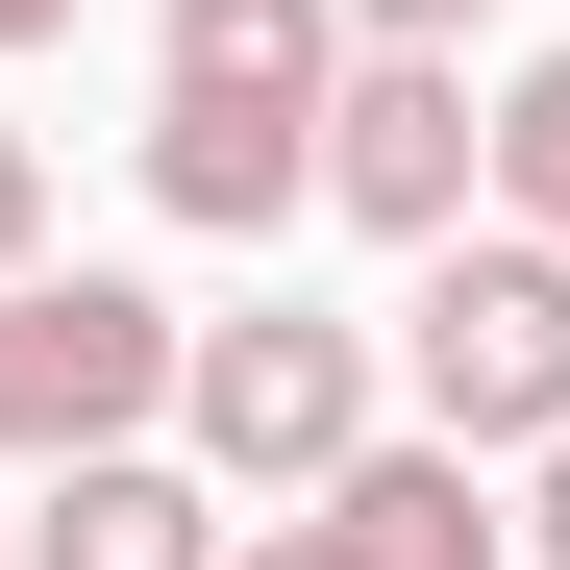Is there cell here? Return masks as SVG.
Masks as SVG:
<instances>
[{"label":"cell","mask_w":570,"mask_h":570,"mask_svg":"<svg viewBox=\"0 0 570 570\" xmlns=\"http://www.w3.org/2000/svg\"><path fill=\"white\" fill-rule=\"evenodd\" d=\"M397 397L446 422V446H570V248L546 224H446L422 248V298H397Z\"/></svg>","instance_id":"6da1fadb"},{"label":"cell","mask_w":570,"mask_h":570,"mask_svg":"<svg viewBox=\"0 0 570 570\" xmlns=\"http://www.w3.org/2000/svg\"><path fill=\"white\" fill-rule=\"evenodd\" d=\"M372 422H397V347H372V323H323V298H248V323H199V347H174V446H199L224 497H323Z\"/></svg>","instance_id":"7a4b0ae2"},{"label":"cell","mask_w":570,"mask_h":570,"mask_svg":"<svg viewBox=\"0 0 570 570\" xmlns=\"http://www.w3.org/2000/svg\"><path fill=\"white\" fill-rule=\"evenodd\" d=\"M174 347H199V323H174L149 298V273H0V471H75V446H149L174 422Z\"/></svg>","instance_id":"3957f363"},{"label":"cell","mask_w":570,"mask_h":570,"mask_svg":"<svg viewBox=\"0 0 570 570\" xmlns=\"http://www.w3.org/2000/svg\"><path fill=\"white\" fill-rule=\"evenodd\" d=\"M471 174H497L471 50H347V100H323V199H347L372 248H446V224H471Z\"/></svg>","instance_id":"277c9868"},{"label":"cell","mask_w":570,"mask_h":570,"mask_svg":"<svg viewBox=\"0 0 570 570\" xmlns=\"http://www.w3.org/2000/svg\"><path fill=\"white\" fill-rule=\"evenodd\" d=\"M323 521H347V570H497L521 521H497V446H446V422H372L347 471H323Z\"/></svg>","instance_id":"5b68a950"},{"label":"cell","mask_w":570,"mask_h":570,"mask_svg":"<svg viewBox=\"0 0 570 570\" xmlns=\"http://www.w3.org/2000/svg\"><path fill=\"white\" fill-rule=\"evenodd\" d=\"M149 199L199 224V248H273L323 199V100H149Z\"/></svg>","instance_id":"8992f818"},{"label":"cell","mask_w":570,"mask_h":570,"mask_svg":"<svg viewBox=\"0 0 570 570\" xmlns=\"http://www.w3.org/2000/svg\"><path fill=\"white\" fill-rule=\"evenodd\" d=\"M26 570H224V471H174V446H75L50 497H26Z\"/></svg>","instance_id":"52a82bcc"},{"label":"cell","mask_w":570,"mask_h":570,"mask_svg":"<svg viewBox=\"0 0 570 570\" xmlns=\"http://www.w3.org/2000/svg\"><path fill=\"white\" fill-rule=\"evenodd\" d=\"M149 100H347V0H174Z\"/></svg>","instance_id":"ba28073f"},{"label":"cell","mask_w":570,"mask_h":570,"mask_svg":"<svg viewBox=\"0 0 570 570\" xmlns=\"http://www.w3.org/2000/svg\"><path fill=\"white\" fill-rule=\"evenodd\" d=\"M497 224H546V248H570V50H546V75H497Z\"/></svg>","instance_id":"9c48e42d"},{"label":"cell","mask_w":570,"mask_h":570,"mask_svg":"<svg viewBox=\"0 0 570 570\" xmlns=\"http://www.w3.org/2000/svg\"><path fill=\"white\" fill-rule=\"evenodd\" d=\"M497 0H347V50H471Z\"/></svg>","instance_id":"30bf717a"},{"label":"cell","mask_w":570,"mask_h":570,"mask_svg":"<svg viewBox=\"0 0 570 570\" xmlns=\"http://www.w3.org/2000/svg\"><path fill=\"white\" fill-rule=\"evenodd\" d=\"M26 248H50V149L0 125V273H26Z\"/></svg>","instance_id":"8fae6325"},{"label":"cell","mask_w":570,"mask_h":570,"mask_svg":"<svg viewBox=\"0 0 570 570\" xmlns=\"http://www.w3.org/2000/svg\"><path fill=\"white\" fill-rule=\"evenodd\" d=\"M224 570H347V521H323V497H273V546H224Z\"/></svg>","instance_id":"7c38bea8"},{"label":"cell","mask_w":570,"mask_h":570,"mask_svg":"<svg viewBox=\"0 0 570 570\" xmlns=\"http://www.w3.org/2000/svg\"><path fill=\"white\" fill-rule=\"evenodd\" d=\"M521 546H546V570H570V446H521Z\"/></svg>","instance_id":"4fadbf2b"},{"label":"cell","mask_w":570,"mask_h":570,"mask_svg":"<svg viewBox=\"0 0 570 570\" xmlns=\"http://www.w3.org/2000/svg\"><path fill=\"white\" fill-rule=\"evenodd\" d=\"M50 26H75V0H0V50H50Z\"/></svg>","instance_id":"5bb4252c"},{"label":"cell","mask_w":570,"mask_h":570,"mask_svg":"<svg viewBox=\"0 0 570 570\" xmlns=\"http://www.w3.org/2000/svg\"><path fill=\"white\" fill-rule=\"evenodd\" d=\"M0 570H26V521H0Z\"/></svg>","instance_id":"9a60e30c"}]
</instances>
